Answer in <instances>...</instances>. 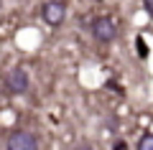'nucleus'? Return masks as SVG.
I'll return each mask as SVG.
<instances>
[{"label": "nucleus", "instance_id": "obj_1", "mask_svg": "<svg viewBox=\"0 0 153 150\" xmlns=\"http://www.w3.org/2000/svg\"><path fill=\"white\" fill-rule=\"evenodd\" d=\"M92 36H94V41H100V43L115 41V38H117V23H115L112 18H107V16L94 18L92 21Z\"/></svg>", "mask_w": 153, "mask_h": 150}, {"label": "nucleus", "instance_id": "obj_2", "mask_svg": "<svg viewBox=\"0 0 153 150\" xmlns=\"http://www.w3.org/2000/svg\"><path fill=\"white\" fill-rule=\"evenodd\" d=\"M5 150H38V140H36V135L28 132V130H16V132H10V137H8Z\"/></svg>", "mask_w": 153, "mask_h": 150}, {"label": "nucleus", "instance_id": "obj_3", "mask_svg": "<svg viewBox=\"0 0 153 150\" xmlns=\"http://www.w3.org/2000/svg\"><path fill=\"white\" fill-rule=\"evenodd\" d=\"M41 16L49 26H61L66 21V3L64 0H49L44 8H41Z\"/></svg>", "mask_w": 153, "mask_h": 150}, {"label": "nucleus", "instance_id": "obj_4", "mask_svg": "<svg viewBox=\"0 0 153 150\" xmlns=\"http://www.w3.org/2000/svg\"><path fill=\"white\" fill-rule=\"evenodd\" d=\"M5 86L10 94H23V92H28V86H31V79H28V71L26 69H10L5 76Z\"/></svg>", "mask_w": 153, "mask_h": 150}, {"label": "nucleus", "instance_id": "obj_5", "mask_svg": "<svg viewBox=\"0 0 153 150\" xmlns=\"http://www.w3.org/2000/svg\"><path fill=\"white\" fill-rule=\"evenodd\" d=\"M138 150H153V135H143L138 140Z\"/></svg>", "mask_w": 153, "mask_h": 150}, {"label": "nucleus", "instance_id": "obj_6", "mask_svg": "<svg viewBox=\"0 0 153 150\" xmlns=\"http://www.w3.org/2000/svg\"><path fill=\"white\" fill-rule=\"evenodd\" d=\"M143 8H146V13L153 18V0H143Z\"/></svg>", "mask_w": 153, "mask_h": 150}, {"label": "nucleus", "instance_id": "obj_7", "mask_svg": "<svg viewBox=\"0 0 153 150\" xmlns=\"http://www.w3.org/2000/svg\"><path fill=\"white\" fill-rule=\"evenodd\" d=\"M71 150H94V148H89V145H74Z\"/></svg>", "mask_w": 153, "mask_h": 150}, {"label": "nucleus", "instance_id": "obj_8", "mask_svg": "<svg viewBox=\"0 0 153 150\" xmlns=\"http://www.w3.org/2000/svg\"><path fill=\"white\" fill-rule=\"evenodd\" d=\"M0 8H3V0H0Z\"/></svg>", "mask_w": 153, "mask_h": 150}]
</instances>
